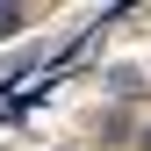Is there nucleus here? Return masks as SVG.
Listing matches in <instances>:
<instances>
[{
  "mask_svg": "<svg viewBox=\"0 0 151 151\" xmlns=\"http://www.w3.org/2000/svg\"><path fill=\"white\" fill-rule=\"evenodd\" d=\"M22 29V7H0V36H14Z\"/></svg>",
  "mask_w": 151,
  "mask_h": 151,
  "instance_id": "obj_1",
  "label": "nucleus"
}]
</instances>
